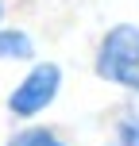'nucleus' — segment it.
<instances>
[{"label":"nucleus","mask_w":139,"mask_h":146,"mask_svg":"<svg viewBox=\"0 0 139 146\" xmlns=\"http://www.w3.org/2000/svg\"><path fill=\"white\" fill-rule=\"evenodd\" d=\"M97 81L139 96V23H112L93 50Z\"/></svg>","instance_id":"nucleus-1"},{"label":"nucleus","mask_w":139,"mask_h":146,"mask_svg":"<svg viewBox=\"0 0 139 146\" xmlns=\"http://www.w3.org/2000/svg\"><path fill=\"white\" fill-rule=\"evenodd\" d=\"M4 15H8V0H0V27H4Z\"/></svg>","instance_id":"nucleus-6"},{"label":"nucleus","mask_w":139,"mask_h":146,"mask_svg":"<svg viewBox=\"0 0 139 146\" xmlns=\"http://www.w3.org/2000/svg\"><path fill=\"white\" fill-rule=\"evenodd\" d=\"M4 146H73L66 135H58V127L46 123H23L19 131H12L4 139Z\"/></svg>","instance_id":"nucleus-5"},{"label":"nucleus","mask_w":139,"mask_h":146,"mask_svg":"<svg viewBox=\"0 0 139 146\" xmlns=\"http://www.w3.org/2000/svg\"><path fill=\"white\" fill-rule=\"evenodd\" d=\"M0 62H39L31 31H23V27H0Z\"/></svg>","instance_id":"nucleus-4"},{"label":"nucleus","mask_w":139,"mask_h":146,"mask_svg":"<svg viewBox=\"0 0 139 146\" xmlns=\"http://www.w3.org/2000/svg\"><path fill=\"white\" fill-rule=\"evenodd\" d=\"M62 85H66V73H62L58 62H31V69L23 73L19 81L8 92V115L23 119V123H35L54 100H58Z\"/></svg>","instance_id":"nucleus-2"},{"label":"nucleus","mask_w":139,"mask_h":146,"mask_svg":"<svg viewBox=\"0 0 139 146\" xmlns=\"http://www.w3.org/2000/svg\"><path fill=\"white\" fill-rule=\"evenodd\" d=\"M104 146H139V96L124 100L104 123Z\"/></svg>","instance_id":"nucleus-3"}]
</instances>
